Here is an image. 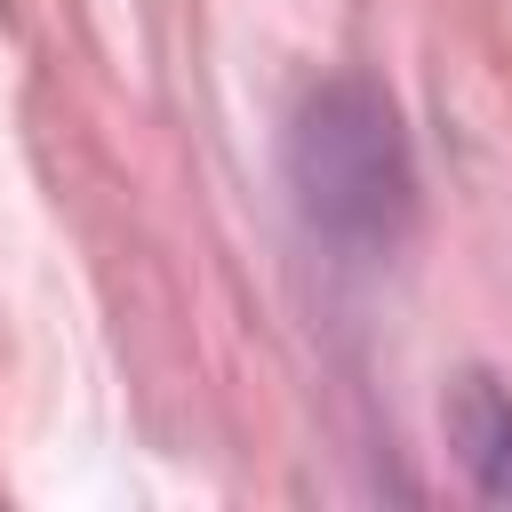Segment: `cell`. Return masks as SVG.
<instances>
[{
  "label": "cell",
  "mask_w": 512,
  "mask_h": 512,
  "mask_svg": "<svg viewBox=\"0 0 512 512\" xmlns=\"http://www.w3.org/2000/svg\"><path fill=\"white\" fill-rule=\"evenodd\" d=\"M296 192L328 240H392L408 216V144L376 88L336 80L296 120Z\"/></svg>",
  "instance_id": "cell-1"
}]
</instances>
